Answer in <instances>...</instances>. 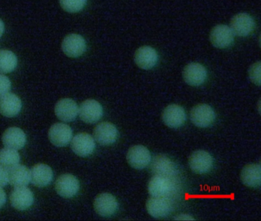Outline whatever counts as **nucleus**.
Instances as JSON below:
<instances>
[{"label":"nucleus","instance_id":"f257e3e1","mask_svg":"<svg viewBox=\"0 0 261 221\" xmlns=\"http://www.w3.org/2000/svg\"><path fill=\"white\" fill-rule=\"evenodd\" d=\"M126 161L133 168L142 170L150 164L152 156L147 147L143 145H134L128 150Z\"/></svg>","mask_w":261,"mask_h":221},{"label":"nucleus","instance_id":"f03ea898","mask_svg":"<svg viewBox=\"0 0 261 221\" xmlns=\"http://www.w3.org/2000/svg\"><path fill=\"white\" fill-rule=\"evenodd\" d=\"M190 118L195 126L204 128L213 124L215 120V112L208 104H198L191 110Z\"/></svg>","mask_w":261,"mask_h":221},{"label":"nucleus","instance_id":"7ed1b4c3","mask_svg":"<svg viewBox=\"0 0 261 221\" xmlns=\"http://www.w3.org/2000/svg\"><path fill=\"white\" fill-rule=\"evenodd\" d=\"M189 164L194 173L204 174L212 170L214 160L208 152L202 150H196L189 157Z\"/></svg>","mask_w":261,"mask_h":221},{"label":"nucleus","instance_id":"20e7f679","mask_svg":"<svg viewBox=\"0 0 261 221\" xmlns=\"http://www.w3.org/2000/svg\"><path fill=\"white\" fill-rule=\"evenodd\" d=\"M146 206L149 214L157 219L166 217L172 210V201L168 196H152Z\"/></svg>","mask_w":261,"mask_h":221},{"label":"nucleus","instance_id":"39448f33","mask_svg":"<svg viewBox=\"0 0 261 221\" xmlns=\"http://www.w3.org/2000/svg\"><path fill=\"white\" fill-rule=\"evenodd\" d=\"M230 28L233 35L240 37L248 36L254 30L255 21L248 14H237L230 20Z\"/></svg>","mask_w":261,"mask_h":221},{"label":"nucleus","instance_id":"423d86ee","mask_svg":"<svg viewBox=\"0 0 261 221\" xmlns=\"http://www.w3.org/2000/svg\"><path fill=\"white\" fill-rule=\"evenodd\" d=\"M64 53L71 58L82 56L87 49L86 41L82 35L70 34L64 38L62 43Z\"/></svg>","mask_w":261,"mask_h":221},{"label":"nucleus","instance_id":"0eeeda50","mask_svg":"<svg viewBox=\"0 0 261 221\" xmlns=\"http://www.w3.org/2000/svg\"><path fill=\"white\" fill-rule=\"evenodd\" d=\"M79 114L81 119L85 123L94 124L103 116V107L95 100H86L81 104Z\"/></svg>","mask_w":261,"mask_h":221},{"label":"nucleus","instance_id":"6e6552de","mask_svg":"<svg viewBox=\"0 0 261 221\" xmlns=\"http://www.w3.org/2000/svg\"><path fill=\"white\" fill-rule=\"evenodd\" d=\"M162 118L164 124L168 127L178 128L186 122V110L178 104H169L163 110Z\"/></svg>","mask_w":261,"mask_h":221},{"label":"nucleus","instance_id":"1a4fd4ad","mask_svg":"<svg viewBox=\"0 0 261 221\" xmlns=\"http://www.w3.org/2000/svg\"><path fill=\"white\" fill-rule=\"evenodd\" d=\"M80 188L79 181L72 174L61 175L56 182V190L64 198H71L75 196Z\"/></svg>","mask_w":261,"mask_h":221},{"label":"nucleus","instance_id":"9d476101","mask_svg":"<svg viewBox=\"0 0 261 221\" xmlns=\"http://www.w3.org/2000/svg\"><path fill=\"white\" fill-rule=\"evenodd\" d=\"M231 29L225 25H218L211 31L210 41L215 47L226 49L233 44L234 37Z\"/></svg>","mask_w":261,"mask_h":221},{"label":"nucleus","instance_id":"9b49d317","mask_svg":"<svg viewBox=\"0 0 261 221\" xmlns=\"http://www.w3.org/2000/svg\"><path fill=\"white\" fill-rule=\"evenodd\" d=\"M94 140L100 145H111L117 141L118 130L112 123L102 122L94 128Z\"/></svg>","mask_w":261,"mask_h":221},{"label":"nucleus","instance_id":"f8f14e48","mask_svg":"<svg viewBox=\"0 0 261 221\" xmlns=\"http://www.w3.org/2000/svg\"><path fill=\"white\" fill-rule=\"evenodd\" d=\"M71 145L74 153L80 157H88L94 151L95 140L89 134L82 132L74 137Z\"/></svg>","mask_w":261,"mask_h":221},{"label":"nucleus","instance_id":"ddd939ff","mask_svg":"<svg viewBox=\"0 0 261 221\" xmlns=\"http://www.w3.org/2000/svg\"><path fill=\"white\" fill-rule=\"evenodd\" d=\"M151 170L155 175L172 179L175 178L178 172L175 163L170 158L163 154L156 155L154 158L151 164Z\"/></svg>","mask_w":261,"mask_h":221},{"label":"nucleus","instance_id":"4468645a","mask_svg":"<svg viewBox=\"0 0 261 221\" xmlns=\"http://www.w3.org/2000/svg\"><path fill=\"white\" fill-rule=\"evenodd\" d=\"M172 178L155 175L148 184V191L152 196H169L174 191Z\"/></svg>","mask_w":261,"mask_h":221},{"label":"nucleus","instance_id":"2eb2a0df","mask_svg":"<svg viewBox=\"0 0 261 221\" xmlns=\"http://www.w3.org/2000/svg\"><path fill=\"white\" fill-rule=\"evenodd\" d=\"M94 210L102 216H111L118 209V202L111 193H102L97 195L94 200Z\"/></svg>","mask_w":261,"mask_h":221},{"label":"nucleus","instance_id":"dca6fc26","mask_svg":"<svg viewBox=\"0 0 261 221\" xmlns=\"http://www.w3.org/2000/svg\"><path fill=\"white\" fill-rule=\"evenodd\" d=\"M207 72L204 66L200 63L187 64L183 70V78L191 86H200L207 79Z\"/></svg>","mask_w":261,"mask_h":221},{"label":"nucleus","instance_id":"f3484780","mask_svg":"<svg viewBox=\"0 0 261 221\" xmlns=\"http://www.w3.org/2000/svg\"><path fill=\"white\" fill-rule=\"evenodd\" d=\"M72 130L66 124L56 123L48 130V138L51 144L57 147L68 145L72 138Z\"/></svg>","mask_w":261,"mask_h":221},{"label":"nucleus","instance_id":"a211bd4d","mask_svg":"<svg viewBox=\"0 0 261 221\" xmlns=\"http://www.w3.org/2000/svg\"><path fill=\"white\" fill-rule=\"evenodd\" d=\"M159 55L156 51L150 46H142L136 51L134 61L139 68L149 70L156 65Z\"/></svg>","mask_w":261,"mask_h":221},{"label":"nucleus","instance_id":"6ab92c4d","mask_svg":"<svg viewBox=\"0 0 261 221\" xmlns=\"http://www.w3.org/2000/svg\"><path fill=\"white\" fill-rule=\"evenodd\" d=\"M34 202L33 193L25 187H16L10 194V203L16 210H25L31 207Z\"/></svg>","mask_w":261,"mask_h":221},{"label":"nucleus","instance_id":"aec40b11","mask_svg":"<svg viewBox=\"0 0 261 221\" xmlns=\"http://www.w3.org/2000/svg\"><path fill=\"white\" fill-rule=\"evenodd\" d=\"M79 107L77 103L71 98H63L56 103L55 112L61 121L70 122L74 121L79 115Z\"/></svg>","mask_w":261,"mask_h":221},{"label":"nucleus","instance_id":"412c9836","mask_svg":"<svg viewBox=\"0 0 261 221\" xmlns=\"http://www.w3.org/2000/svg\"><path fill=\"white\" fill-rule=\"evenodd\" d=\"M2 141L6 147L19 150L27 143V135L19 127H12L4 132Z\"/></svg>","mask_w":261,"mask_h":221},{"label":"nucleus","instance_id":"4be33fe9","mask_svg":"<svg viewBox=\"0 0 261 221\" xmlns=\"http://www.w3.org/2000/svg\"><path fill=\"white\" fill-rule=\"evenodd\" d=\"M22 109L20 98L13 93H7L0 97V113L4 116L12 118L16 116Z\"/></svg>","mask_w":261,"mask_h":221},{"label":"nucleus","instance_id":"5701e85b","mask_svg":"<svg viewBox=\"0 0 261 221\" xmlns=\"http://www.w3.org/2000/svg\"><path fill=\"white\" fill-rule=\"evenodd\" d=\"M31 179L33 185L38 187L48 186L53 181V171L49 166L45 164H36L30 170Z\"/></svg>","mask_w":261,"mask_h":221},{"label":"nucleus","instance_id":"b1692460","mask_svg":"<svg viewBox=\"0 0 261 221\" xmlns=\"http://www.w3.org/2000/svg\"><path fill=\"white\" fill-rule=\"evenodd\" d=\"M31 179L30 170L22 164H16L8 169L9 183L15 187H25Z\"/></svg>","mask_w":261,"mask_h":221},{"label":"nucleus","instance_id":"393cba45","mask_svg":"<svg viewBox=\"0 0 261 221\" xmlns=\"http://www.w3.org/2000/svg\"><path fill=\"white\" fill-rule=\"evenodd\" d=\"M241 179L249 187H259L261 184V167L259 164H250L241 170Z\"/></svg>","mask_w":261,"mask_h":221},{"label":"nucleus","instance_id":"a878e982","mask_svg":"<svg viewBox=\"0 0 261 221\" xmlns=\"http://www.w3.org/2000/svg\"><path fill=\"white\" fill-rule=\"evenodd\" d=\"M18 64L16 55L11 51H0V73L7 74L16 69Z\"/></svg>","mask_w":261,"mask_h":221},{"label":"nucleus","instance_id":"bb28decb","mask_svg":"<svg viewBox=\"0 0 261 221\" xmlns=\"http://www.w3.org/2000/svg\"><path fill=\"white\" fill-rule=\"evenodd\" d=\"M20 161V155L15 149L3 148L0 150V165L9 169Z\"/></svg>","mask_w":261,"mask_h":221},{"label":"nucleus","instance_id":"cd10ccee","mask_svg":"<svg viewBox=\"0 0 261 221\" xmlns=\"http://www.w3.org/2000/svg\"><path fill=\"white\" fill-rule=\"evenodd\" d=\"M64 10L71 13L80 12L85 8L87 0H59Z\"/></svg>","mask_w":261,"mask_h":221},{"label":"nucleus","instance_id":"c85d7f7f","mask_svg":"<svg viewBox=\"0 0 261 221\" xmlns=\"http://www.w3.org/2000/svg\"><path fill=\"white\" fill-rule=\"evenodd\" d=\"M250 81L257 86L260 85V61L254 63L249 69Z\"/></svg>","mask_w":261,"mask_h":221},{"label":"nucleus","instance_id":"c756f323","mask_svg":"<svg viewBox=\"0 0 261 221\" xmlns=\"http://www.w3.org/2000/svg\"><path fill=\"white\" fill-rule=\"evenodd\" d=\"M11 85L10 78L6 75L0 74V97L9 93L11 89Z\"/></svg>","mask_w":261,"mask_h":221},{"label":"nucleus","instance_id":"7c9ffc66","mask_svg":"<svg viewBox=\"0 0 261 221\" xmlns=\"http://www.w3.org/2000/svg\"><path fill=\"white\" fill-rule=\"evenodd\" d=\"M8 183V169L0 165V187H5Z\"/></svg>","mask_w":261,"mask_h":221},{"label":"nucleus","instance_id":"2f4dec72","mask_svg":"<svg viewBox=\"0 0 261 221\" xmlns=\"http://www.w3.org/2000/svg\"><path fill=\"white\" fill-rule=\"evenodd\" d=\"M174 219H176V220H193L195 218L192 217L191 215L189 214H179L175 216Z\"/></svg>","mask_w":261,"mask_h":221},{"label":"nucleus","instance_id":"473e14b6","mask_svg":"<svg viewBox=\"0 0 261 221\" xmlns=\"http://www.w3.org/2000/svg\"><path fill=\"white\" fill-rule=\"evenodd\" d=\"M7 201V194L5 191L3 190L2 187H0V208L4 207V204H6Z\"/></svg>","mask_w":261,"mask_h":221},{"label":"nucleus","instance_id":"72a5a7b5","mask_svg":"<svg viewBox=\"0 0 261 221\" xmlns=\"http://www.w3.org/2000/svg\"><path fill=\"white\" fill-rule=\"evenodd\" d=\"M4 30H5V26H4V21L0 19V37H2L4 35Z\"/></svg>","mask_w":261,"mask_h":221}]
</instances>
